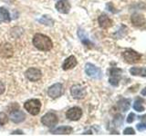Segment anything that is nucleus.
I'll use <instances>...</instances> for the list:
<instances>
[{"instance_id": "393cba45", "label": "nucleus", "mask_w": 146, "mask_h": 136, "mask_svg": "<svg viewBox=\"0 0 146 136\" xmlns=\"http://www.w3.org/2000/svg\"><path fill=\"white\" fill-rule=\"evenodd\" d=\"M123 134H125V135H131V134H135V131L134 130L131 128V127H129V128H126L124 131H123Z\"/></svg>"}, {"instance_id": "0eeeda50", "label": "nucleus", "mask_w": 146, "mask_h": 136, "mask_svg": "<svg viewBox=\"0 0 146 136\" xmlns=\"http://www.w3.org/2000/svg\"><path fill=\"white\" fill-rule=\"evenodd\" d=\"M70 94L71 96L74 99L80 100L86 96L87 92H86V88L81 84H74L70 88Z\"/></svg>"}, {"instance_id": "f257e3e1", "label": "nucleus", "mask_w": 146, "mask_h": 136, "mask_svg": "<svg viewBox=\"0 0 146 136\" xmlns=\"http://www.w3.org/2000/svg\"><path fill=\"white\" fill-rule=\"evenodd\" d=\"M34 46L40 51H48L53 47V43L48 36L42 34H36L33 37Z\"/></svg>"}, {"instance_id": "6e6552de", "label": "nucleus", "mask_w": 146, "mask_h": 136, "mask_svg": "<svg viewBox=\"0 0 146 136\" xmlns=\"http://www.w3.org/2000/svg\"><path fill=\"white\" fill-rule=\"evenodd\" d=\"M121 69L117 67H112L110 70V79L109 82L110 84L113 86H118L119 85V82L121 80Z\"/></svg>"}, {"instance_id": "4be33fe9", "label": "nucleus", "mask_w": 146, "mask_h": 136, "mask_svg": "<svg viewBox=\"0 0 146 136\" xmlns=\"http://www.w3.org/2000/svg\"><path fill=\"white\" fill-rule=\"evenodd\" d=\"M141 103H145L144 100L141 99V98H137V100L135 101V103H133V109L137 112H143L145 110L144 106L141 104Z\"/></svg>"}, {"instance_id": "20e7f679", "label": "nucleus", "mask_w": 146, "mask_h": 136, "mask_svg": "<svg viewBox=\"0 0 146 136\" xmlns=\"http://www.w3.org/2000/svg\"><path fill=\"white\" fill-rule=\"evenodd\" d=\"M122 57L128 63H136L140 62L141 56L134 50L127 49L122 53Z\"/></svg>"}, {"instance_id": "39448f33", "label": "nucleus", "mask_w": 146, "mask_h": 136, "mask_svg": "<svg viewBox=\"0 0 146 136\" xmlns=\"http://www.w3.org/2000/svg\"><path fill=\"white\" fill-rule=\"evenodd\" d=\"M85 73L87 75L91 77V78H95V79H100L102 77V72L100 69L99 67L96 65H92V63H86L85 65Z\"/></svg>"}, {"instance_id": "9d476101", "label": "nucleus", "mask_w": 146, "mask_h": 136, "mask_svg": "<svg viewBox=\"0 0 146 136\" xmlns=\"http://www.w3.org/2000/svg\"><path fill=\"white\" fill-rule=\"evenodd\" d=\"M82 116V110L80 107H71L66 112V117L70 121H78Z\"/></svg>"}, {"instance_id": "f03ea898", "label": "nucleus", "mask_w": 146, "mask_h": 136, "mask_svg": "<svg viewBox=\"0 0 146 136\" xmlns=\"http://www.w3.org/2000/svg\"><path fill=\"white\" fill-rule=\"evenodd\" d=\"M24 108L31 115H38L41 109V102L38 99H30L24 103Z\"/></svg>"}, {"instance_id": "c85d7f7f", "label": "nucleus", "mask_w": 146, "mask_h": 136, "mask_svg": "<svg viewBox=\"0 0 146 136\" xmlns=\"http://www.w3.org/2000/svg\"><path fill=\"white\" fill-rule=\"evenodd\" d=\"M5 90H6V87H5V84L2 83V82H0V95L4 94Z\"/></svg>"}, {"instance_id": "5701e85b", "label": "nucleus", "mask_w": 146, "mask_h": 136, "mask_svg": "<svg viewBox=\"0 0 146 136\" xmlns=\"http://www.w3.org/2000/svg\"><path fill=\"white\" fill-rule=\"evenodd\" d=\"M38 21L46 26H53V23H54V21L48 16H43L42 18H40Z\"/></svg>"}, {"instance_id": "423d86ee", "label": "nucleus", "mask_w": 146, "mask_h": 136, "mask_svg": "<svg viewBox=\"0 0 146 136\" xmlns=\"http://www.w3.org/2000/svg\"><path fill=\"white\" fill-rule=\"evenodd\" d=\"M63 94H64V86L60 83L54 84L48 89V96L52 99H56V98L60 97Z\"/></svg>"}, {"instance_id": "cd10ccee", "label": "nucleus", "mask_w": 146, "mask_h": 136, "mask_svg": "<svg viewBox=\"0 0 146 136\" xmlns=\"http://www.w3.org/2000/svg\"><path fill=\"white\" fill-rule=\"evenodd\" d=\"M115 122L117 124L118 126H121V124H122V116L118 114L116 117H115Z\"/></svg>"}, {"instance_id": "7ed1b4c3", "label": "nucleus", "mask_w": 146, "mask_h": 136, "mask_svg": "<svg viewBox=\"0 0 146 136\" xmlns=\"http://www.w3.org/2000/svg\"><path fill=\"white\" fill-rule=\"evenodd\" d=\"M41 122H42L43 125L48 127V128H53V127H55L58 124V118L56 113L50 112L42 116V118H41Z\"/></svg>"}, {"instance_id": "1a4fd4ad", "label": "nucleus", "mask_w": 146, "mask_h": 136, "mask_svg": "<svg viewBox=\"0 0 146 136\" xmlns=\"http://www.w3.org/2000/svg\"><path fill=\"white\" fill-rule=\"evenodd\" d=\"M25 75L27 78L30 82H38L41 79V77H42V73H41V71L38 69V68H34V67L29 68V69L26 71Z\"/></svg>"}, {"instance_id": "a878e982", "label": "nucleus", "mask_w": 146, "mask_h": 136, "mask_svg": "<svg viewBox=\"0 0 146 136\" xmlns=\"http://www.w3.org/2000/svg\"><path fill=\"white\" fill-rule=\"evenodd\" d=\"M137 130L140 131H143L144 130H146V122H141V124H138L136 125Z\"/></svg>"}, {"instance_id": "dca6fc26", "label": "nucleus", "mask_w": 146, "mask_h": 136, "mask_svg": "<svg viewBox=\"0 0 146 136\" xmlns=\"http://www.w3.org/2000/svg\"><path fill=\"white\" fill-rule=\"evenodd\" d=\"M131 21L135 26H143L145 24V17L139 13H134L131 16Z\"/></svg>"}, {"instance_id": "f3484780", "label": "nucleus", "mask_w": 146, "mask_h": 136, "mask_svg": "<svg viewBox=\"0 0 146 136\" xmlns=\"http://www.w3.org/2000/svg\"><path fill=\"white\" fill-rule=\"evenodd\" d=\"M131 107V100L130 99H121L118 102V108L121 112H127Z\"/></svg>"}, {"instance_id": "bb28decb", "label": "nucleus", "mask_w": 146, "mask_h": 136, "mask_svg": "<svg viewBox=\"0 0 146 136\" xmlns=\"http://www.w3.org/2000/svg\"><path fill=\"white\" fill-rule=\"evenodd\" d=\"M134 120H135V114L133 112H131L127 117V122H128V124H131V122H133Z\"/></svg>"}, {"instance_id": "6ab92c4d", "label": "nucleus", "mask_w": 146, "mask_h": 136, "mask_svg": "<svg viewBox=\"0 0 146 136\" xmlns=\"http://www.w3.org/2000/svg\"><path fill=\"white\" fill-rule=\"evenodd\" d=\"M78 35H79V36H80V40H81L82 44H83L84 45H86L87 47L91 48V47L93 46V44L90 42V39H89L88 37H87V35H86L85 32H84L83 30L80 29L79 32H78Z\"/></svg>"}, {"instance_id": "ddd939ff", "label": "nucleus", "mask_w": 146, "mask_h": 136, "mask_svg": "<svg viewBox=\"0 0 146 136\" xmlns=\"http://www.w3.org/2000/svg\"><path fill=\"white\" fill-rule=\"evenodd\" d=\"M13 47L10 44L5 43L0 44V56L5 58H10L13 56Z\"/></svg>"}, {"instance_id": "4468645a", "label": "nucleus", "mask_w": 146, "mask_h": 136, "mask_svg": "<svg viewBox=\"0 0 146 136\" xmlns=\"http://www.w3.org/2000/svg\"><path fill=\"white\" fill-rule=\"evenodd\" d=\"M98 22H99V26L104 29H107L112 26V20L106 14H102L98 18Z\"/></svg>"}, {"instance_id": "2eb2a0df", "label": "nucleus", "mask_w": 146, "mask_h": 136, "mask_svg": "<svg viewBox=\"0 0 146 136\" xmlns=\"http://www.w3.org/2000/svg\"><path fill=\"white\" fill-rule=\"evenodd\" d=\"M77 65H78V61L76 57L74 56H70L65 59V61H64L62 65V69L65 71L70 70V69H73Z\"/></svg>"}, {"instance_id": "f8f14e48", "label": "nucleus", "mask_w": 146, "mask_h": 136, "mask_svg": "<svg viewBox=\"0 0 146 136\" xmlns=\"http://www.w3.org/2000/svg\"><path fill=\"white\" fill-rule=\"evenodd\" d=\"M57 10L61 14H68L70 11V3L68 2V0H59L55 5Z\"/></svg>"}, {"instance_id": "2f4dec72", "label": "nucleus", "mask_w": 146, "mask_h": 136, "mask_svg": "<svg viewBox=\"0 0 146 136\" xmlns=\"http://www.w3.org/2000/svg\"><path fill=\"white\" fill-rule=\"evenodd\" d=\"M139 119H140V120H145V119H146V114L141 115V116H139Z\"/></svg>"}, {"instance_id": "7c9ffc66", "label": "nucleus", "mask_w": 146, "mask_h": 136, "mask_svg": "<svg viewBox=\"0 0 146 136\" xmlns=\"http://www.w3.org/2000/svg\"><path fill=\"white\" fill-rule=\"evenodd\" d=\"M141 95H143V96H146V87H144L143 90H141Z\"/></svg>"}, {"instance_id": "c756f323", "label": "nucleus", "mask_w": 146, "mask_h": 136, "mask_svg": "<svg viewBox=\"0 0 146 136\" xmlns=\"http://www.w3.org/2000/svg\"><path fill=\"white\" fill-rule=\"evenodd\" d=\"M11 134H24V133H23L22 131H13V133H11Z\"/></svg>"}, {"instance_id": "b1692460", "label": "nucleus", "mask_w": 146, "mask_h": 136, "mask_svg": "<svg viewBox=\"0 0 146 136\" xmlns=\"http://www.w3.org/2000/svg\"><path fill=\"white\" fill-rule=\"evenodd\" d=\"M8 122V117L5 112H0V125H4L6 124Z\"/></svg>"}, {"instance_id": "a211bd4d", "label": "nucleus", "mask_w": 146, "mask_h": 136, "mask_svg": "<svg viewBox=\"0 0 146 136\" xmlns=\"http://www.w3.org/2000/svg\"><path fill=\"white\" fill-rule=\"evenodd\" d=\"M73 129L70 126H60L58 128L51 131L53 134H70Z\"/></svg>"}, {"instance_id": "aec40b11", "label": "nucleus", "mask_w": 146, "mask_h": 136, "mask_svg": "<svg viewBox=\"0 0 146 136\" xmlns=\"http://www.w3.org/2000/svg\"><path fill=\"white\" fill-rule=\"evenodd\" d=\"M11 21V17L9 15V12L7 8L0 7V23H8Z\"/></svg>"}, {"instance_id": "412c9836", "label": "nucleus", "mask_w": 146, "mask_h": 136, "mask_svg": "<svg viewBox=\"0 0 146 136\" xmlns=\"http://www.w3.org/2000/svg\"><path fill=\"white\" fill-rule=\"evenodd\" d=\"M131 75L134 76H146V68H139V67H131L130 69Z\"/></svg>"}, {"instance_id": "9b49d317", "label": "nucleus", "mask_w": 146, "mask_h": 136, "mask_svg": "<svg viewBox=\"0 0 146 136\" xmlns=\"http://www.w3.org/2000/svg\"><path fill=\"white\" fill-rule=\"evenodd\" d=\"M10 119L15 124H20L26 119V114L24 112L20 111L19 109H15L10 112Z\"/></svg>"}]
</instances>
